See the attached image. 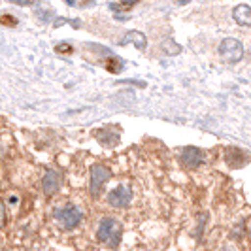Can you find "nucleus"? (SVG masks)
Wrapping results in <instances>:
<instances>
[{"instance_id":"1","label":"nucleus","mask_w":251,"mask_h":251,"mask_svg":"<svg viewBox=\"0 0 251 251\" xmlns=\"http://www.w3.org/2000/svg\"><path fill=\"white\" fill-rule=\"evenodd\" d=\"M53 217L57 221V225L64 228V230H70L81 223L83 219V212L79 206L75 204H64V206H59L53 210Z\"/></svg>"},{"instance_id":"2","label":"nucleus","mask_w":251,"mask_h":251,"mask_svg":"<svg viewBox=\"0 0 251 251\" xmlns=\"http://www.w3.org/2000/svg\"><path fill=\"white\" fill-rule=\"evenodd\" d=\"M121 232H123V228H121V223L117 219L104 217L100 221L99 230H97V238H99V242L110 246V248H117L121 242Z\"/></svg>"},{"instance_id":"3","label":"nucleus","mask_w":251,"mask_h":251,"mask_svg":"<svg viewBox=\"0 0 251 251\" xmlns=\"http://www.w3.org/2000/svg\"><path fill=\"white\" fill-rule=\"evenodd\" d=\"M219 53H221V57L225 59L226 63L234 64L242 61V57H244V46H242V42L236 40V38H225L221 44H219Z\"/></svg>"},{"instance_id":"4","label":"nucleus","mask_w":251,"mask_h":251,"mask_svg":"<svg viewBox=\"0 0 251 251\" xmlns=\"http://www.w3.org/2000/svg\"><path fill=\"white\" fill-rule=\"evenodd\" d=\"M110 176L112 174L106 166H102V164H93L91 166V195L93 197H99L102 185L110 179Z\"/></svg>"},{"instance_id":"5","label":"nucleus","mask_w":251,"mask_h":251,"mask_svg":"<svg viewBox=\"0 0 251 251\" xmlns=\"http://www.w3.org/2000/svg\"><path fill=\"white\" fill-rule=\"evenodd\" d=\"M132 201V191L125 185H119L108 193V204L112 208H126Z\"/></svg>"},{"instance_id":"6","label":"nucleus","mask_w":251,"mask_h":251,"mask_svg":"<svg viewBox=\"0 0 251 251\" xmlns=\"http://www.w3.org/2000/svg\"><path fill=\"white\" fill-rule=\"evenodd\" d=\"M181 161L189 168H197V166H201L204 163V153H202V150L195 148V146H187V148L181 150Z\"/></svg>"},{"instance_id":"7","label":"nucleus","mask_w":251,"mask_h":251,"mask_svg":"<svg viewBox=\"0 0 251 251\" xmlns=\"http://www.w3.org/2000/svg\"><path fill=\"white\" fill-rule=\"evenodd\" d=\"M42 189H44V193H46L48 197H53V195L61 189V176H59V172H55V170H46L44 179H42Z\"/></svg>"},{"instance_id":"8","label":"nucleus","mask_w":251,"mask_h":251,"mask_svg":"<svg viewBox=\"0 0 251 251\" xmlns=\"http://www.w3.org/2000/svg\"><path fill=\"white\" fill-rule=\"evenodd\" d=\"M248 155L246 153H242V150L238 148H228L225 151V163L230 166V168H240V166H244V164H248Z\"/></svg>"},{"instance_id":"9","label":"nucleus","mask_w":251,"mask_h":251,"mask_svg":"<svg viewBox=\"0 0 251 251\" xmlns=\"http://www.w3.org/2000/svg\"><path fill=\"white\" fill-rule=\"evenodd\" d=\"M232 17H234V21L242 26H251V8L248 4H240L234 8V12H232Z\"/></svg>"},{"instance_id":"10","label":"nucleus","mask_w":251,"mask_h":251,"mask_svg":"<svg viewBox=\"0 0 251 251\" xmlns=\"http://www.w3.org/2000/svg\"><path fill=\"white\" fill-rule=\"evenodd\" d=\"M126 44H132V46H136L138 50H146V46H148V40L146 36L138 32V30H130V32H126L125 38L121 40V46H126Z\"/></svg>"},{"instance_id":"11","label":"nucleus","mask_w":251,"mask_h":251,"mask_svg":"<svg viewBox=\"0 0 251 251\" xmlns=\"http://www.w3.org/2000/svg\"><path fill=\"white\" fill-rule=\"evenodd\" d=\"M106 70H110V72H113V74H117V72L123 70V63H121L119 59H115L113 55H110L108 61H106Z\"/></svg>"},{"instance_id":"12","label":"nucleus","mask_w":251,"mask_h":251,"mask_svg":"<svg viewBox=\"0 0 251 251\" xmlns=\"http://www.w3.org/2000/svg\"><path fill=\"white\" fill-rule=\"evenodd\" d=\"M97 136H99V140H100L104 146H108V148H113V146L117 144V140H119V134H117V132H115V134H110V132H106V136H104L102 132H99Z\"/></svg>"},{"instance_id":"13","label":"nucleus","mask_w":251,"mask_h":251,"mask_svg":"<svg viewBox=\"0 0 251 251\" xmlns=\"http://www.w3.org/2000/svg\"><path fill=\"white\" fill-rule=\"evenodd\" d=\"M163 50L166 51V55H177V53L181 51V48L177 46L174 40H166L163 44Z\"/></svg>"},{"instance_id":"14","label":"nucleus","mask_w":251,"mask_h":251,"mask_svg":"<svg viewBox=\"0 0 251 251\" xmlns=\"http://www.w3.org/2000/svg\"><path fill=\"white\" fill-rule=\"evenodd\" d=\"M13 4H19V6H30V4H36L40 0H12Z\"/></svg>"},{"instance_id":"15","label":"nucleus","mask_w":251,"mask_h":251,"mask_svg":"<svg viewBox=\"0 0 251 251\" xmlns=\"http://www.w3.org/2000/svg\"><path fill=\"white\" fill-rule=\"evenodd\" d=\"M57 51H59V53H70L72 48H70L68 44H61V46H57Z\"/></svg>"},{"instance_id":"16","label":"nucleus","mask_w":251,"mask_h":251,"mask_svg":"<svg viewBox=\"0 0 251 251\" xmlns=\"http://www.w3.org/2000/svg\"><path fill=\"white\" fill-rule=\"evenodd\" d=\"M2 21H4V23H12V26L17 25V21H13L12 17H8V15H4V17H2Z\"/></svg>"},{"instance_id":"17","label":"nucleus","mask_w":251,"mask_h":251,"mask_svg":"<svg viewBox=\"0 0 251 251\" xmlns=\"http://www.w3.org/2000/svg\"><path fill=\"white\" fill-rule=\"evenodd\" d=\"M221 251H236V250H234L232 246H225V248H223V250H221Z\"/></svg>"},{"instance_id":"18","label":"nucleus","mask_w":251,"mask_h":251,"mask_svg":"<svg viewBox=\"0 0 251 251\" xmlns=\"http://www.w3.org/2000/svg\"><path fill=\"white\" fill-rule=\"evenodd\" d=\"M179 4H187V2H191V0H177Z\"/></svg>"},{"instance_id":"19","label":"nucleus","mask_w":251,"mask_h":251,"mask_svg":"<svg viewBox=\"0 0 251 251\" xmlns=\"http://www.w3.org/2000/svg\"><path fill=\"white\" fill-rule=\"evenodd\" d=\"M66 2H68V4H74L75 0H66Z\"/></svg>"}]
</instances>
